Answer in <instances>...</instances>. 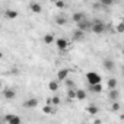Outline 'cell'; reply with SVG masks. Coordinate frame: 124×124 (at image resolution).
<instances>
[{"label":"cell","mask_w":124,"mask_h":124,"mask_svg":"<svg viewBox=\"0 0 124 124\" xmlns=\"http://www.w3.org/2000/svg\"><path fill=\"white\" fill-rule=\"evenodd\" d=\"M86 80L89 82V85H95V83H101V76L98 75V73H95V72H89L88 75H86Z\"/></svg>","instance_id":"1"},{"label":"cell","mask_w":124,"mask_h":124,"mask_svg":"<svg viewBox=\"0 0 124 124\" xmlns=\"http://www.w3.org/2000/svg\"><path fill=\"white\" fill-rule=\"evenodd\" d=\"M91 31L93 34H102L105 31V23H102L101 21H96L93 25H91Z\"/></svg>","instance_id":"2"},{"label":"cell","mask_w":124,"mask_h":124,"mask_svg":"<svg viewBox=\"0 0 124 124\" xmlns=\"http://www.w3.org/2000/svg\"><path fill=\"white\" fill-rule=\"evenodd\" d=\"M76 25H78V29H80V31H88V29H91V22H89L86 18H83L82 21L76 22Z\"/></svg>","instance_id":"3"},{"label":"cell","mask_w":124,"mask_h":124,"mask_svg":"<svg viewBox=\"0 0 124 124\" xmlns=\"http://www.w3.org/2000/svg\"><path fill=\"white\" fill-rule=\"evenodd\" d=\"M54 42H55V45H57V48L58 50H66L67 47H69V42L64 39V38H57V39H54Z\"/></svg>","instance_id":"4"},{"label":"cell","mask_w":124,"mask_h":124,"mask_svg":"<svg viewBox=\"0 0 124 124\" xmlns=\"http://www.w3.org/2000/svg\"><path fill=\"white\" fill-rule=\"evenodd\" d=\"M67 76H69V69H61V70H58V73H57V79H58V82L66 80Z\"/></svg>","instance_id":"5"},{"label":"cell","mask_w":124,"mask_h":124,"mask_svg":"<svg viewBox=\"0 0 124 124\" xmlns=\"http://www.w3.org/2000/svg\"><path fill=\"white\" fill-rule=\"evenodd\" d=\"M9 124H21L22 123V118L21 117H16V115H6L5 118Z\"/></svg>","instance_id":"6"},{"label":"cell","mask_w":124,"mask_h":124,"mask_svg":"<svg viewBox=\"0 0 124 124\" xmlns=\"http://www.w3.org/2000/svg\"><path fill=\"white\" fill-rule=\"evenodd\" d=\"M18 16H19V12H18V10H15V9H8V10H6V18H8V19L13 21V19H16Z\"/></svg>","instance_id":"7"},{"label":"cell","mask_w":124,"mask_h":124,"mask_svg":"<svg viewBox=\"0 0 124 124\" xmlns=\"http://www.w3.org/2000/svg\"><path fill=\"white\" fill-rule=\"evenodd\" d=\"M29 9H31V12H34V13H41V12H42V6H41L39 3H37V2L31 3V5H29Z\"/></svg>","instance_id":"8"},{"label":"cell","mask_w":124,"mask_h":124,"mask_svg":"<svg viewBox=\"0 0 124 124\" xmlns=\"http://www.w3.org/2000/svg\"><path fill=\"white\" fill-rule=\"evenodd\" d=\"M3 95H5V98H6L8 101H12V99L16 96V92H15L13 89H5V91H3Z\"/></svg>","instance_id":"9"},{"label":"cell","mask_w":124,"mask_h":124,"mask_svg":"<svg viewBox=\"0 0 124 124\" xmlns=\"http://www.w3.org/2000/svg\"><path fill=\"white\" fill-rule=\"evenodd\" d=\"M75 98L78 101H83V99H86V92L83 89H76L75 91Z\"/></svg>","instance_id":"10"},{"label":"cell","mask_w":124,"mask_h":124,"mask_svg":"<svg viewBox=\"0 0 124 124\" xmlns=\"http://www.w3.org/2000/svg\"><path fill=\"white\" fill-rule=\"evenodd\" d=\"M37 105H38V101H37L35 98H31V99L25 101V104H23V107H25V108H35Z\"/></svg>","instance_id":"11"},{"label":"cell","mask_w":124,"mask_h":124,"mask_svg":"<svg viewBox=\"0 0 124 124\" xmlns=\"http://www.w3.org/2000/svg\"><path fill=\"white\" fill-rule=\"evenodd\" d=\"M114 61L112 60H109V58H107L105 61H104V67H105V70H108V72H111V70H114Z\"/></svg>","instance_id":"12"},{"label":"cell","mask_w":124,"mask_h":124,"mask_svg":"<svg viewBox=\"0 0 124 124\" xmlns=\"http://www.w3.org/2000/svg\"><path fill=\"white\" fill-rule=\"evenodd\" d=\"M89 91H91V92H95V93H99V92H102V85H101V83L89 85Z\"/></svg>","instance_id":"13"},{"label":"cell","mask_w":124,"mask_h":124,"mask_svg":"<svg viewBox=\"0 0 124 124\" xmlns=\"http://www.w3.org/2000/svg\"><path fill=\"white\" fill-rule=\"evenodd\" d=\"M83 37H85V31L76 29V31L73 32V39H75V41H79V39H82Z\"/></svg>","instance_id":"14"},{"label":"cell","mask_w":124,"mask_h":124,"mask_svg":"<svg viewBox=\"0 0 124 124\" xmlns=\"http://www.w3.org/2000/svg\"><path fill=\"white\" fill-rule=\"evenodd\" d=\"M42 42H44V44H47V45L53 44V42H54V35H51V34H47V35H44V38H42Z\"/></svg>","instance_id":"15"},{"label":"cell","mask_w":124,"mask_h":124,"mask_svg":"<svg viewBox=\"0 0 124 124\" xmlns=\"http://www.w3.org/2000/svg\"><path fill=\"white\" fill-rule=\"evenodd\" d=\"M118 91H117V88H112V89H109V98H111V101H118Z\"/></svg>","instance_id":"16"},{"label":"cell","mask_w":124,"mask_h":124,"mask_svg":"<svg viewBox=\"0 0 124 124\" xmlns=\"http://www.w3.org/2000/svg\"><path fill=\"white\" fill-rule=\"evenodd\" d=\"M83 18H85V15H83V13H80V12H78V13H73V15H72L73 22H79V21H82Z\"/></svg>","instance_id":"17"},{"label":"cell","mask_w":124,"mask_h":124,"mask_svg":"<svg viewBox=\"0 0 124 124\" xmlns=\"http://www.w3.org/2000/svg\"><path fill=\"white\" fill-rule=\"evenodd\" d=\"M48 89L53 91V92L57 91V89H58V82H57V80H51V82L48 83Z\"/></svg>","instance_id":"18"},{"label":"cell","mask_w":124,"mask_h":124,"mask_svg":"<svg viewBox=\"0 0 124 124\" xmlns=\"http://www.w3.org/2000/svg\"><path fill=\"white\" fill-rule=\"evenodd\" d=\"M86 109H88V112H89V114H92V115H95V114H98V112H99L98 107H95V105H89Z\"/></svg>","instance_id":"19"},{"label":"cell","mask_w":124,"mask_h":124,"mask_svg":"<svg viewBox=\"0 0 124 124\" xmlns=\"http://www.w3.org/2000/svg\"><path fill=\"white\" fill-rule=\"evenodd\" d=\"M108 88H109V89L117 88V79H115V78H111V79L108 80Z\"/></svg>","instance_id":"20"},{"label":"cell","mask_w":124,"mask_h":124,"mask_svg":"<svg viewBox=\"0 0 124 124\" xmlns=\"http://www.w3.org/2000/svg\"><path fill=\"white\" fill-rule=\"evenodd\" d=\"M42 111H44L45 114H53L55 109H54V105H53V107H51V105H47V107H44V109H42Z\"/></svg>","instance_id":"21"},{"label":"cell","mask_w":124,"mask_h":124,"mask_svg":"<svg viewBox=\"0 0 124 124\" xmlns=\"http://www.w3.org/2000/svg\"><path fill=\"white\" fill-rule=\"evenodd\" d=\"M66 22H67L66 18H57V19H55V23L60 25V26H61V25H66Z\"/></svg>","instance_id":"22"},{"label":"cell","mask_w":124,"mask_h":124,"mask_svg":"<svg viewBox=\"0 0 124 124\" xmlns=\"http://www.w3.org/2000/svg\"><path fill=\"white\" fill-rule=\"evenodd\" d=\"M99 3H101L102 6H111V5L114 3V0H99Z\"/></svg>","instance_id":"23"},{"label":"cell","mask_w":124,"mask_h":124,"mask_svg":"<svg viewBox=\"0 0 124 124\" xmlns=\"http://www.w3.org/2000/svg\"><path fill=\"white\" fill-rule=\"evenodd\" d=\"M50 104H53V105H58V104H60V98H58V96H53V98L50 99Z\"/></svg>","instance_id":"24"},{"label":"cell","mask_w":124,"mask_h":124,"mask_svg":"<svg viewBox=\"0 0 124 124\" xmlns=\"http://www.w3.org/2000/svg\"><path fill=\"white\" fill-rule=\"evenodd\" d=\"M55 6H57L58 9H63V8H66L64 2H61V0H57V2H55Z\"/></svg>","instance_id":"25"},{"label":"cell","mask_w":124,"mask_h":124,"mask_svg":"<svg viewBox=\"0 0 124 124\" xmlns=\"http://www.w3.org/2000/svg\"><path fill=\"white\" fill-rule=\"evenodd\" d=\"M120 109V104L117 101H112V111H118Z\"/></svg>","instance_id":"26"},{"label":"cell","mask_w":124,"mask_h":124,"mask_svg":"<svg viewBox=\"0 0 124 124\" xmlns=\"http://www.w3.org/2000/svg\"><path fill=\"white\" fill-rule=\"evenodd\" d=\"M123 23H118V26H117V32H123Z\"/></svg>","instance_id":"27"},{"label":"cell","mask_w":124,"mask_h":124,"mask_svg":"<svg viewBox=\"0 0 124 124\" xmlns=\"http://www.w3.org/2000/svg\"><path fill=\"white\" fill-rule=\"evenodd\" d=\"M69 96H70V98H75V91H70V92H69Z\"/></svg>","instance_id":"28"},{"label":"cell","mask_w":124,"mask_h":124,"mask_svg":"<svg viewBox=\"0 0 124 124\" xmlns=\"http://www.w3.org/2000/svg\"><path fill=\"white\" fill-rule=\"evenodd\" d=\"M2 57H3V53H2V51H0V58H2Z\"/></svg>","instance_id":"29"}]
</instances>
